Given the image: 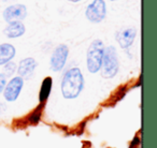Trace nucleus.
<instances>
[{
	"label": "nucleus",
	"instance_id": "1",
	"mask_svg": "<svg viewBox=\"0 0 157 148\" xmlns=\"http://www.w3.org/2000/svg\"><path fill=\"white\" fill-rule=\"evenodd\" d=\"M84 87V77L78 68H71L63 74L61 94L65 99H75Z\"/></svg>",
	"mask_w": 157,
	"mask_h": 148
},
{
	"label": "nucleus",
	"instance_id": "2",
	"mask_svg": "<svg viewBox=\"0 0 157 148\" xmlns=\"http://www.w3.org/2000/svg\"><path fill=\"white\" fill-rule=\"evenodd\" d=\"M105 45L101 40H94L90 45L86 55V65L90 73H97L100 71L102 65Z\"/></svg>",
	"mask_w": 157,
	"mask_h": 148
},
{
	"label": "nucleus",
	"instance_id": "3",
	"mask_svg": "<svg viewBox=\"0 0 157 148\" xmlns=\"http://www.w3.org/2000/svg\"><path fill=\"white\" fill-rule=\"evenodd\" d=\"M118 58L117 53L114 46H108L105 48L102 58V65H101V75L103 79H112L118 72Z\"/></svg>",
	"mask_w": 157,
	"mask_h": 148
},
{
	"label": "nucleus",
	"instance_id": "4",
	"mask_svg": "<svg viewBox=\"0 0 157 148\" xmlns=\"http://www.w3.org/2000/svg\"><path fill=\"white\" fill-rule=\"evenodd\" d=\"M85 15L86 18L92 23L102 22L107 15L105 2L103 0H94L86 9Z\"/></svg>",
	"mask_w": 157,
	"mask_h": 148
},
{
	"label": "nucleus",
	"instance_id": "5",
	"mask_svg": "<svg viewBox=\"0 0 157 148\" xmlns=\"http://www.w3.org/2000/svg\"><path fill=\"white\" fill-rule=\"evenodd\" d=\"M68 55H69V48L66 44H59L53 52L51 56V69L54 72H58L63 70L67 61Z\"/></svg>",
	"mask_w": 157,
	"mask_h": 148
},
{
	"label": "nucleus",
	"instance_id": "6",
	"mask_svg": "<svg viewBox=\"0 0 157 148\" xmlns=\"http://www.w3.org/2000/svg\"><path fill=\"white\" fill-rule=\"evenodd\" d=\"M24 86V80L20 76H15L6 85L3 89V97L8 102H14L17 100Z\"/></svg>",
	"mask_w": 157,
	"mask_h": 148
},
{
	"label": "nucleus",
	"instance_id": "7",
	"mask_svg": "<svg viewBox=\"0 0 157 148\" xmlns=\"http://www.w3.org/2000/svg\"><path fill=\"white\" fill-rule=\"evenodd\" d=\"M27 15V9L24 5H13L3 11V18L6 22H22Z\"/></svg>",
	"mask_w": 157,
	"mask_h": 148
},
{
	"label": "nucleus",
	"instance_id": "8",
	"mask_svg": "<svg viewBox=\"0 0 157 148\" xmlns=\"http://www.w3.org/2000/svg\"><path fill=\"white\" fill-rule=\"evenodd\" d=\"M136 35H137V29L135 27H127L116 32L115 39L122 48H128L129 46L132 45Z\"/></svg>",
	"mask_w": 157,
	"mask_h": 148
},
{
	"label": "nucleus",
	"instance_id": "9",
	"mask_svg": "<svg viewBox=\"0 0 157 148\" xmlns=\"http://www.w3.org/2000/svg\"><path fill=\"white\" fill-rule=\"evenodd\" d=\"M37 65H38L37 61L33 58H31V57L23 59L20 62V65H18V69H17L20 77H22L23 80L30 79L33 76V74L35 72V69L37 68Z\"/></svg>",
	"mask_w": 157,
	"mask_h": 148
},
{
	"label": "nucleus",
	"instance_id": "10",
	"mask_svg": "<svg viewBox=\"0 0 157 148\" xmlns=\"http://www.w3.org/2000/svg\"><path fill=\"white\" fill-rule=\"evenodd\" d=\"M25 30H26V28L22 22H13L9 23V25L6 27L3 32L10 39H15V38L22 37L25 33Z\"/></svg>",
	"mask_w": 157,
	"mask_h": 148
},
{
	"label": "nucleus",
	"instance_id": "11",
	"mask_svg": "<svg viewBox=\"0 0 157 148\" xmlns=\"http://www.w3.org/2000/svg\"><path fill=\"white\" fill-rule=\"evenodd\" d=\"M15 56V47L12 44H0V65L10 62Z\"/></svg>",
	"mask_w": 157,
	"mask_h": 148
},
{
	"label": "nucleus",
	"instance_id": "12",
	"mask_svg": "<svg viewBox=\"0 0 157 148\" xmlns=\"http://www.w3.org/2000/svg\"><path fill=\"white\" fill-rule=\"evenodd\" d=\"M52 85H53L52 77L48 76L43 80L42 85H41V89H40V94H39L40 103H44L48 100V96H50V94H51V90H52Z\"/></svg>",
	"mask_w": 157,
	"mask_h": 148
},
{
	"label": "nucleus",
	"instance_id": "13",
	"mask_svg": "<svg viewBox=\"0 0 157 148\" xmlns=\"http://www.w3.org/2000/svg\"><path fill=\"white\" fill-rule=\"evenodd\" d=\"M40 104L41 105H40L37 109H35L33 113L30 115V117H29V121H30L31 124H36V122H38L40 119V117H41V112H42V109H43V103H40Z\"/></svg>",
	"mask_w": 157,
	"mask_h": 148
},
{
	"label": "nucleus",
	"instance_id": "14",
	"mask_svg": "<svg viewBox=\"0 0 157 148\" xmlns=\"http://www.w3.org/2000/svg\"><path fill=\"white\" fill-rule=\"evenodd\" d=\"M15 71H16V65L13 61H10V62L6 63L5 73H3L6 75V77H9V76H11V75H13Z\"/></svg>",
	"mask_w": 157,
	"mask_h": 148
},
{
	"label": "nucleus",
	"instance_id": "15",
	"mask_svg": "<svg viewBox=\"0 0 157 148\" xmlns=\"http://www.w3.org/2000/svg\"><path fill=\"white\" fill-rule=\"evenodd\" d=\"M6 85H7V77L3 73H0V94L3 91Z\"/></svg>",
	"mask_w": 157,
	"mask_h": 148
},
{
	"label": "nucleus",
	"instance_id": "16",
	"mask_svg": "<svg viewBox=\"0 0 157 148\" xmlns=\"http://www.w3.org/2000/svg\"><path fill=\"white\" fill-rule=\"evenodd\" d=\"M6 111H7V105L5 103H0V114L5 113Z\"/></svg>",
	"mask_w": 157,
	"mask_h": 148
},
{
	"label": "nucleus",
	"instance_id": "17",
	"mask_svg": "<svg viewBox=\"0 0 157 148\" xmlns=\"http://www.w3.org/2000/svg\"><path fill=\"white\" fill-rule=\"evenodd\" d=\"M68 1H71V2H78V1H81V0H68Z\"/></svg>",
	"mask_w": 157,
	"mask_h": 148
},
{
	"label": "nucleus",
	"instance_id": "18",
	"mask_svg": "<svg viewBox=\"0 0 157 148\" xmlns=\"http://www.w3.org/2000/svg\"><path fill=\"white\" fill-rule=\"evenodd\" d=\"M5 1H8V0H5Z\"/></svg>",
	"mask_w": 157,
	"mask_h": 148
},
{
	"label": "nucleus",
	"instance_id": "19",
	"mask_svg": "<svg viewBox=\"0 0 157 148\" xmlns=\"http://www.w3.org/2000/svg\"><path fill=\"white\" fill-rule=\"evenodd\" d=\"M112 1H114V0H112Z\"/></svg>",
	"mask_w": 157,
	"mask_h": 148
}]
</instances>
